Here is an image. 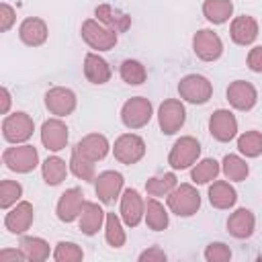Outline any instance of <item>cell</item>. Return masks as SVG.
Here are the masks:
<instances>
[{
    "label": "cell",
    "mask_w": 262,
    "mask_h": 262,
    "mask_svg": "<svg viewBox=\"0 0 262 262\" xmlns=\"http://www.w3.org/2000/svg\"><path fill=\"white\" fill-rule=\"evenodd\" d=\"M168 207L178 217H190L201 207V194L192 184H180L168 194Z\"/></svg>",
    "instance_id": "cell-1"
},
{
    "label": "cell",
    "mask_w": 262,
    "mask_h": 262,
    "mask_svg": "<svg viewBox=\"0 0 262 262\" xmlns=\"http://www.w3.org/2000/svg\"><path fill=\"white\" fill-rule=\"evenodd\" d=\"M178 94L180 98H184L186 102H192V104H205L211 94H213V86L211 82L205 78V76H199V74H188L180 80L178 84Z\"/></svg>",
    "instance_id": "cell-2"
},
{
    "label": "cell",
    "mask_w": 262,
    "mask_h": 262,
    "mask_svg": "<svg viewBox=\"0 0 262 262\" xmlns=\"http://www.w3.org/2000/svg\"><path fill=\"white\" fill-rule=\"evenodd\" d=\"M2 162L6 164L8 170L27 174V172H31V170L37 168V164H39V154H37V149H35L33 145H16V147L4 149Z\"/></svg>",
    "instance_id": "cell-3"
},
{
    "label": "cell",
    "mask_w": 262,
    "mask_h": 262,
    "mask_svg": "<svg viewBox=\"0 0 262 262\" xmlns=\"http://www.w3.org/2000/svg\"><path fill=\"white\" fill-rule=\"evenodd\" d=\"M82 39L92 47V49H98V51H108L115 47L117 43V33L108 27H102L98 20L94 18H88L82 23Z\"/></svg>",
    "instance_id": "cell-4"
},
{
    "label": "cell",
    "mask_w": 262,
    "mask_h": 262,
    "mask_svg": "<svg viewBox=\"0 0 262 262\" xmlns=\"http://www.w3.org/2000/svg\"><path fill=\"white\" fill-rule=\"evenodd\" d=\"M149 119H151V102L143 96L129 98L121 108V121L129 129H139L147 125Z\"/></svg>",
    "instance_id": "cell-5"
},
{
    "label": "cell",
    "mask_w": 262,
    "mask_h": 262,
    "mask_svg": "<svg viewBox=\"0 0 262 262\" xmlns=\"http://www.w3.org/2000/svg\"><path fill=\"white\" fill-rule=\"evenodd\" d=\"M186 121V111H184V104L176 98H168L160 104L158 108V123H160V129L162 133L166 135H174Z\"/></svg>",
    "instance_id": "cell-6"
},
{
    "label": "cell",
    "mask_w": 262,
    "mask_h": 262,
    "mask_svg": "<svg viewBox=\"0 0 262 262\" xmlns=\"http://www.w3.org/2000/svg\"><path fill=\"white\" fill-rule=\"evenodd\" d=\"M199 154H201L199 141H196L194 137L186 135V137H180V139L172 145L170 156H168V164H170L174 170H184V168H188L190 164L196 162Z\"/></svg>",
    "instance_id": "cell-7"
},
{
    "label": "cell",
    "mask_w": 262,
    "mask_h": 262,
    "mask_svg": "<svg viewBox=\"0 0 262 262\" xmlns=\"http://www.w3.org/2000/svg\"><path fill=\"white\" fill-rule=\"evenodd\" d=\"M33 131H35V125H33V119L27 113L8 115L2 121V135L10 143H23V141H27L33 135Z\"/></svg>",
    "instance_id": "cell-8"
},
{
    "label": "cell",
    "mask_w": 262,
    "mask_h": 262,
    "mask_svg": "<svg viewBox=\"0 0 262 262\" xmlns=\"http://www.w3.org/2000/svg\"><path fill=\"white\" fill-rule=\"evenodd\" d=\"M113 154H115V158L121 164H127V166L137 164L143 158V154H145V141L139 135L125 133V135L117 137L115 147H113Z\"/></svg>",
    "instance_id": "cell-9"
},
{
    "label": "cell",
    "mask_w": 262,
    "mask_h": 262,
    "mask_svg": "<svg viewBox=\"0 0 262 262\" xmlns=\"http://www.w3.org/2000/svg\"><path fill=\"white\" fill-rule=\"evenodd\" d=\"M192 49H194V53H196L199 59H203V61H215L223 53V43H221L219 35L213 33L211 29H201L192 37Z\"/></svg>",
    "instance_id": "cell-10"
},
{
    "label": "cell",
    "mask_w": 262,
    "mask_h": 262,
    "mask_svg": "<svg viewBox=\"0 0 262 262\" xmlns=\"http://www.w3.org/2000/svg\"><path fill=\"white\" fill-rule=\"evenodd\" d=\"M209 131L217 141H223V143L231 141L237 133V121H235L233 113H229L225 108L215 111L209 119Z\"/></svg>",
    "instance_id": "cell-11"
},
{
    "label": "cell",
    "mask_w": 262,
    "mask_h": 262,
    "mask_svg": "<svg viewBox=\"0 0 262 262\" xmlns=\"http://www.w3.org/2000/svg\"><path fill=\"white\" fill-rule=\"evenodd\" d=\"M121 188H123V176H121L119 172H115V170L100 172V174L94 178L96 196H98L102 203H106V205L115 203V199L119 196Z\"/></svg>",
    "instance_id": "cell-12"
},
{
    "label": "cell",
    "mask_w": 262,
    "mask_h": 262,
    "mask_svg": "<svg viewBox=\"0 0 262 262\" xmlns=\"http://www.w3.org/2000/svg\"><path fill=\"white\" fill-rule=\"evenodd\" d=\"M227 100L233 108L237 111H250L256 100H258V94H256V88L246 82V80H235L227 86Z\"/></svg>",
    "instance_id": "cell-13"
},
{
    "label": "cell",
    "mask_w": 262,
    "mask_h": 262,
    "mask_svg": "<svg viewBox=\"0 0 262 262\" xmlns=\"http://www.w3.org/2000/svg\"><path fill=\"white\" fill-rule=\"evenodd\" d=\"M45 106L49 108V113H53L57 117H66V115H70L76 108V94L70 88L55 86V88L47 90Z\"/></svg>",
    "instance_id": "cell-14"
},
{
    "label": "cell",
    "mask_w": 262,
    "mask_h": 262,
    "mask_svg": "<svg viewBox=\"0 0 262 262\" xmlns=\"http://www.w3.org/2000/svg\"><path fill=\"white\" fill-rule=\"evenodd\" d=\"M41 141L49 151H61L68 145V127L59 119H49L41 127Z\"/></svg>",
    "instance_id": "cell-15"
},
{
    "label": "cell",
    "mask_w": 262,
    "mask_h": 262,
    "mask_svg": "<svg viewBox=\"0 0 262 262\" xmlns=\"http://www.w3.org/2000/svg\"><path fill=\"white\" fill-rule=\"evenodd\" d=\"M82 207H84V194H82V190L80 188H68L59 196V201H57V209H55L57 219L63 221V223H72L80 215Z\"/></svg>",
    "instance_id": "cell-16"
},
{
    "label": "cell",
    "mask_w": 262,
    "mask_h": 262,
    "mask_svg": "<svg viewBox=\"0 0 262 262\" xmlns=\"http://www.w3.org/2000/svg\"><path fill=\"white\" fill-rule=\"evenodd\" d=\"M143 209H145V205H143L139 192L135 188H127L121 196V217H123V221L129 227H137L141 217L145 215Z\"/></svg>",
    "instance_id": "cell-17"
},
{
    "label": "cell",
    "mask_w": 262,
    "mask_h": 262,
    "mask_svg": "<svg viewBox=\"0 0 262 262\" xmlns=\"http://www.w3.org/2000/svg\"><path fill=\"white\" fill-rule=\"evenodd\" d=\"M18 37L25 45L29 47H39L45 43L47 39V25L37 18V16H31V18H25L18 27Z\"/></svg>",
    "instance_id": "cell-18"
},
{
    "label": "cell",
    "mask_w": 262,
    "mask_h": 262,
    "mask_svg": "<svg viewBox=\"0 0 262 262\" xmlns=\"http://www.w3.org/2000/svg\"><path fill=\"white\" fill-rule=\"evenodd\" d=\"M33 223V205L23 201L4 217V225L10 233H25Z\"/></svg>",
    "instance_id": "cell-19"
},
{
    "label": "cell",
    "mask_w": 262,
    "mask_h": 262,
    "mask_svg": "<svg viewBox=\"0 0 262 262\" xmlns=\"http://www.w3.org/2000/svg\"><path fill=\"white\" fill-rule=\"evenodd\" d=\"M76 149L90 162H98L108 154V141L100 133H90L76 143Z\"/></svg>",
    "instance_id": "cell-20"
},
{
    "label": "cell",
    "mask_w": 262,
    "mask_h": 262,
    "mask_svg": "<svg viewBox=\"0 0 262 262\" xmlns=\"http://www.w3.org/2000/svg\"><path fill=\"white\" fill-rule=\"evenodd\" d=\"M254 225H256V219L250 209H237L227 219V231L237 239L250 237L254 233Z\"/></svg>",
    "instance_id": "cell-21"
},
{
    "label": "cell",
    "mask_w": 262,
    "mask_h": 262,
    "mask_svg": "<svg viewBox=\"0 0 262 262\" xmlns=\"http://www.w3.org/2000/svg\"><path fill=\"white\" fill-rule=\"evenodd\" d=\"M229 35L237 45H250L258 37V23L252 16H237L229 27Z\"/></svg>",
    "instance_id": "cell-22"
},
{
    "label": "cell",
    "mask_w": 262,
    "mask_h": 262,
    "mask_svg": "<svg viewBox=\"0 0 262 262\" xmlns=\"http://www.w3.org/2000/svg\"><path fill=\"white\" fill-rule=\"evenodd\" d=\"M84 76L92 84H106L111 80V66L96 53H88L84 57Z\"/></svg>",
    "instance_id": "cell-23"
},
{
    "label": "cell",
    "mask_w": 262,
    "mask_h": 262,
    "mask_svg": "<svg viewBox=\"0 0 262 262\" xmlns=\"http://www.w3.org/2000/svg\"><path fill=\"white\" fill-rule=\"evenodd\" d=\"M209 201L215 209H229L235 205L237 201V192L233 186H229V182L225 180H217L209 186Z\"/></svg>",
    "instance_id": "cell-24"
},
{
    "label": "cell",
    "mask_w": 262,
    "mask_h": 262,
    "mask_svg": "<svg viewBox=\"0 0 262 262\" xmlns=\"http://www.w3.org/2000/svg\"><path fill=\"white\" fill-rule=\"evenodd\" d=\"M94 14L98 16V23H104L108 29H113L115 33H123L129 29L131 25V16H127L125 12H119V10H113V6L108 4H100L96 6Z\"/></svg>",
    "instance_id": "cell-25"
},
{
    "label": "cell",
    "mask_w": 262,
    "mask_h": 262,
    "mask_svg": "<svg viewBox=\"0 0 262 262\" xmlns=\"http://www.w3.org/2000/svg\"><path fill=\"white\" fill-rule=\"evenodd\" d=\"M102 219H104V211H102L96 203L84 201V207H82V211H80V229H82V233L94 235V233L100 229Z\"/></svg>",
    "instance_id": "cell-26"
},
{
    "label": "cell",
    "mask_w": 262,
    "mask_h": 262,
    "mask_svg": "<svg viewBox=\"0 0 262 262\" xmlns=\"http://www.w3.org/2000/svg\"><path fill=\"white\" fill-rule=\"evenodd\" d=\"M233 12L231 0H205L203 2V14L213 25H223Z\"/></svg>",
    "instance_id": "cell-27"
},
{
    "label": "cell",
    "mask_w": 262,
    "mask_h": 262,
    "mask_svg": "<svg viewBox=\"0 0 262 262\" xmlns=\"http://www.w3.org/2000/svg\"><path fill=\"white\" fill-rule=\"evenodd\" d=\"M18 246H20V250H23V254H25L27 260L43 262V260L49 258V244H47L45 239H41V237H31V235H27V237L20 239Z\"/></svg>",
    "instance_id": "cell-28"
},
{
    "label": "cell",
    "mask_w": 262,
    "mask_h": 262,
    "mask_svg": "<svg viewBox=\"0 0 262 262\" xmlns=\"http://www.w3.org/2000/svg\"><path fill=\"white\" fill-rule=\"evenodd\" d=\"M43 180L49 184V186H57L66 180L68 176V168H66V162L57 156H51L43 162Z\"/></svg>",
    "instance_id": "cell-29"
},
{
    "label": "cell",
    "mask_w": 262,
    "mask_h": 262,
    "mask_svg": "<svg viewBox=\"0 0 262 262\" xmlns=\"http://www.w3.org/2000/svg\"><path fill=\"white\" fill-rule=\"evenodd\" d=\"M145 223L154 231H162L168 227V213L164 205H160L156 199H149L145 203Z\"/></svg>",
    "instance_id": "cell-30"
},
{
    "label": "cell",
    "mask_w": 262,
    "mask_h": 262,
    "mask_svg": "<svg viewBox=\"0 0 262 262\" xmlns=\"http://www.w3.org/2000/svg\"><path fill=\"white\" fill-rule=\"evenodd\" d=\"M176 176L172 172L168 174H162V176H154L145 182V190L149 196H164V194H170L174 188H176Z\"/></svg>",
    "instance_id": "cell-31"
},
{
    "label": "cell",
    "mask_w": 262,
    "mask_h": 262,
    "mask_svg": "<svg viewBox=\"0 0 262 262\" xmlns=\"http://www.w3.org/2000/svg\"><path fill=\"white\" fill-rule=\"evenodd\" d=\"M121 78H123V82H127L131 86H139V84L145 82L147 72H145V68H143L141 61H137V59H125L121 63Z\"/></svg>",
    "instance_id": "cell-32"
},
{
    "label": "cell",
    "mask_w": 262,
    "mask_h": 262,
    "mask_svg": "<svg viewBox=\"0 0 262 262\" xmlns=\"http://www.w3.org/2000/svg\"><path fill=\"white\" fill-rule=\"evenodd\" d=\"M250 168L248 164L239 158V156H233V154H227L223 158V174L229 178V180H235V182H242L246 180Z\"/></svg>",
    "instance_id": "cell-33"
},
{
    "label": "cell",
    "mask_w": 262,
    "mask_h": 262,
    "mask_svg": "<svg viewBox=\"0 0 262 262\" xmlns=\"http://www.w3.org/2000/svg\"><path fill=\"white\" fill-rule=\"evenodd\" d=\"M217 174H219V162L213 160V158H207V160L199 162V164L192 168L190 178H192L196 184H207V182L215 180Z\"/></svg>",
    "instance_id": "cell-34"
},
{
    "label": "cell",
    "mask_w": 262,
    "mask_h": 262,
    "mask_svg": "<svg viewBox=\"0 0 262 262\" xmlns=\"http://www.w3.org/2000/svg\"><path fill=\"white\" fill-rule=\"evenodd\" d=\"M237 149L246 158H256L262 154V133L260 131H246L237 139Z\"/></svg>",
    "instance_id": "cell-35"
},
{
    "label": "cell",
    "mask_w": 262,
    "mask_h": 262,
    "mask_svg": "<svg viewBox=\"0 0 262 262\" xmlns=\"http://www.w3.org/2000/svg\"><path fill=\"white\" fill-rule=\"evenodd\" d=\"M70 168H72V172H74L78 178H82V180H86V182H92V180L96 178V176H94V162L86 160L76 147H74V151H72Z\"/></svg>",
    "instance_id": "cell-36"
},
{
    "label": "cell",
    "mask_w": 262,
    "mask_h": 262,
    "mask_svg": "<svg viewBox=\"0 0 262 262\" xmlns=\"http://www.w3.org/2000/svg\"><path fill=\"white\" fill-rule=\"evenodd\" d=\"M106 242L113 248H121L125 244V231L115 213H106Z\"/></svg>",
    "instance_id": "cell-37"
},
{
    "label": "cell",
    "mask_w": 262,
    "mask_h": 262,
    "mask_svg": "<svg viewBox=\"0 0 262 262\" xmlns=\"http://www.w3.org/2000/svg\"><path fill=\"white\" fill-rule=\"evenodd\" d=\"M53 258L57 262H80L84 258V254H82L78 244H74V242H59L55 246Z\"/></svg>",
    "instance_id": "cell-38"
},
{
    "label": "cell",
    "mask_w": 262,
    "mask_h": 262,
    "mask_svg": "<svg viewBox=\"0 0 262 262\" xmlns=\"http://www.w3.org/2000/svg\"><path fill=\"white\" fill-rule=\"evenodd\" d=\"M23 194V186L14 180H2L0 182V207L8 209L10 205H14Z\"/></svg>",
    "instance_id": "cell-39"
},
{
    "label": "cell",
    "mask_w": 262,
    "mask_h": 262,
    "mask_svg": "<svg viewBox=\"0 0 262 262\" xmlns=\"http://www.w3.org/2000/svg\"><path fill=\"white\" fill-rule=\"evenodd\" d=\"M205 258H207V262H227L231 258V250L221 242H213L207 246Z\"/></svg>",
    "instance_id": "cell-40"
},
{
    "label": "cell",
    "mask_w": 262,
    "mask_h": 262,
    "mask_svg": "<svg viewBox=\"0 0 262 262\" xmlns=\"http://www.w3.org/2000/svg\"><path fill=\"white\" fill-rule=\"evenodd\" d=\"M14 18H16L14 8H12V6H8L6 2H4V4H0V29H2V31H8V29L12 27Z\"/></svg>",
    "instance_id": "cell-41"
},
{
    "label": "cell",
    "mask_w": 262,
    "mask_h": 262,
    "mask_svg": "<svg viewBox=\"0 0 262 262\" xmlns=\"http://www.w3.org/2000/svg\"><path fill=\"white\" fill-rule=\"evenodd\" d=\"M248 66H250L252 72H262V45L254 47L248 53Z\"/></svg>",
    "instance_id": "cell-42"
},
{
    "label": "cell",
    "mask_w": 262,
    "mask_h": 262,
    "mask_svg": "<svg viewBox=\"0 0 262 262\" xmlns=\"http://www.w3.org/2000/svg\"><path fill=\"white\" fill-rule=\"evenodd\" d=\"M139 260L141 262H149V260H158V262H164L166 260V254L160 250V248H149V250H145V252H141L139 254Z\"/></svg>",
    "instance_id": "cell-43"
},
{
    "label": "cell",
    "mask_w": 262,
    "mask_h": 262,
    "mask_svg": "<svg viewBox=\"0 0 262 262\" xmlns=\"http://www.w3.org/2000/svg\"><path fill=\"white\" fill-rule=\"evenodd\" d=\"M0 260L4 262V260H27V258H25L23 250H2L0 252Z\"/></svg>",
    "instance_id": "cell-44"
},
{
    "label": "cell",
    "mask_w": 262,
    "mask_h": 262,
    "mask_svg": "<svg viewBox=\"0 0 262 262\" xmlns=\"http://www.w3.org/2000/svg\"><path fill=\"white\" fill-rule=\"evenodd\" d=\"M0 92H2V108H0V111H2V113H6V111H8V106H10V94H8V90H6V88H2Z\"/></svg>",
    "instance_id": "cell-45"
}]
</instances>
